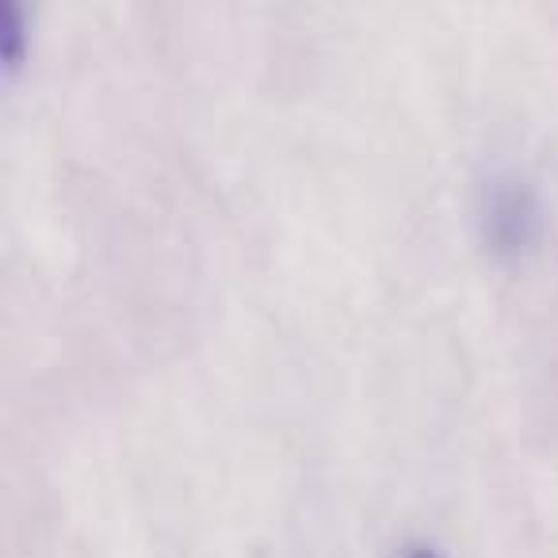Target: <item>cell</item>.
Here are the masks:
<instances>
[{
    "label": "cell",
    "mask_w": 558,
    "mask_h": 558,
    "mask_svg": "<svg viewBox=\"0 0 558 558\" xmlns=\"http://www.w3.org/2000/svg\"><path fill=\"white\" fill-rule=\"evenodd\" d=\"M482 241L501 260H520L539 241V203L520 180H497L482 195Z\"/></svg>",
    "instance_id": "obj_1"
},
{
    "label": "cell",
    "mask_w": 558,
    "mask_h": 558,
    "mask_svg": "<svg viewBox=\"0 0 558 558\" xmlns=\"http://www.w3.org/2000/svg\"><path fill=\"white\" fill-rule=\"evenodd\" d=\"M27 58V16L24 0H0V62L9 73H20Z\"/></svg>",
    "instance_id": "obj_2"
},
{
    "label": "cell",
    "mask_w": 558,
    "mask_h": 558,
    "mask_svg": "<svg viewBox=\"0 0 558 558\" xmlns=\"http://www.w3.org/2000/svg\"><path fill=\"white\" fill-rule=\"evenodd\" d=\"M405 558H440V555L428 550V547H413V550H405Z\"/></svg>",
    "instance_id": "obj_3"
}]
</instances>
